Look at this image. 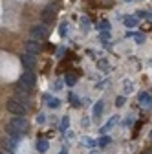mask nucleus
<instances>
[{
	"label": "nucleus",
	"mask_w": 152,
	"mask_h": 154,
	"mask_svg": "<svg viewBox=\"0 0 152 154\" xmlns=\"http://www.w3.org/2000/svg\"><path fill=\"white\" fill-rule=\"evenodd\" d=\"M26 132H28V119L22 118V116H15L6 125V134L15 140H20Z\"/></svg>",
	"instance_id": "1"
},
{
	"label": "nucleus",
	"mask_w": 152,
	"mask_h": 154,
	"mask_svg": "<svg viewBox=\"0 0 152 154\" xmlns=\"http://www.w3.org/2000/svg\"><path fill=\"white\" fill-rule=\"evenodd\" d=\"M6 108L13 114V116H26V112H28V105H24V103H20L18 99H15V97H9L8 99V103H6Z\"/></svg>",
	"instance_id": "2"
},
{
	"label": "nucleus",
	"mask_w": 152,
	"mask_h": 154,
	"mask_svg": "<svg viewBox=\"0 0 152 154\" xmlns=\"http://www.w3.org/2000/svg\"><path fill=\"white\" fill-rule=\"evenodd\" d=\"M35 83H37V77H35V73L33 72H24L20 77H18V86L20 88H24V90H33V86H35Z\"/></svg>",
	"instance_id": "3"
},
{
	"label": "nucleus",
	"mask_w": 152,
	"mask_h": 154,
	"mask_svg": "<svg viewBox=\"0 0 152 154\" xmlns=\"http://www.w3.org/2000/svg\"><path fill=\"white\" fill-rule=\"evenodd\" d=\"M50 33V28L46 24H35L31 26L29 29V37H31V41H42V38H46Z\"/></svg>",
	"instance_id": "4"
},
{
	"label": "nucleus",
	"mask_w": 152,
	"mask_h": 154,
	"mask_svg": "<svg viewBox=\"0 0 152 154\" xmlns=\"http://www.w3.org/2000/svg\"><path fill=\"white\" fill-rule=\"evenodd\" d=\"M55 15H57V8L55 6H48V8H44V11H42V24H50V22H53L55 20Z\"/></svg>",
	"instance_id": "5"
},
{
	"label": "nucleus",
	"mask_w": 152,
	"mask_h": 154,
	"mask_svg": "<svg viewBox=\"0 0 152 154\" xmlns=\"http://www.w3.org/2000/svg\"><path fill=\"white\" fill-rule=\"evenodd\" d=\"M20 63L24 64V68H26L28 72L35 70V64H37V61H35V55H31V53H24V55L20 57Z\"/></svg>",
	"instance_id": "6"
},
{
	"label": "nucleus",
	"mask_w": 152,
	"mask_h": 154,
	"mask_svg": "<svg viewBox=\"0 0 152 154\" xmlns=\"http://www.w3.org/2000/svg\"><path fill=\"white\" fill-rule=\"evenodd\" d=\"M42 51V46L39 41H28L26 42V53H31V55H37Z\"/></svg>",
	"instance_id": "7"
},
{
	"label": "nucleus",
	"mask_w": 152,
	"mask_h": 154,
	"mask_svg": "<svg viewBox=\"0 0 152 154\" xmlns=\"http://www.w3.org/2000/svg\"><path fill=\"white\" fill-rule=\"evenodd\" d=\"M17 141H18V140H15V138L8 136V134H6V138L2 140V143H4V147H6L8 150H15V149H17Z\"/></svg>",
	"instance_id": "8"
},
{
	"label": "nucleus",
	"mask_w": 152,
	"mask_h": 154,
	"mask_svg": "<svg viewBox=\"0 0 152 154\" xmlns=\"http://www.w3.org/2000/svg\"><path fill=\"white\" fill-rule=\"evenodd\" d=\"M139 103L143 106H152V97H150L147 92H143V94H139Z\"/></svg>",
	"instance_id": "9"
},
{
	"label": "nucleus",
	"mask_w": 152,
	"mask_h": 154,
	"mask_svg": "<svg viewBox=\"0 0 152 154\" xmlns=\"http://www.w3.org/2000/svg\"><path fill=\"white\" fill-rule=\"evenodd\" d=\"M101 114H103V101H97L96 105L92 106V116H93V118H99Z\"/></svg>",
	"instance_id": "10"
},
{
	"label": "nucleus",
	"mask_w": 152,
	"mask_h": 154,
	"mask_svg": "<svg viewBox=\"0 0 152 154\" xmlns=\"http://www.w3.org/2000/svg\"><path fill=\"white\" fill-rule=\"evenodd\" d=\"M44 99H46L48 106H51V108H59V105H61V101L57 97H51V95H44Z\"/></svg>",
	"instance_id": "11"
},
{
	"label": "nucleus",
	"mask_w": 152,
	"mask_h": 154,
	"mask_svg": "<svg viewBox=\"0 0 152 154\" xmlns=\"http://www.w3.org/2000/svg\"><path fill=\"white\" fill-rule=\"evenodd\" d=\"M48 147H50V141H46V140H39V141H37V150H39L41 154L46 152Z\"/></svg>",
	"instance_id": "12"
},
{
	"label": "nucleus",
	"mask_w": 152,
	"mask_h": 154,
	"mask_svg": "<svg viewBox=\"0 0 152 154\" xmlns=\"http://www.w3.org/2000/svg\"><path fill=\"white\" fill-rule=\"evenodd\" d=\"M123 22H125L126 28H136L138 26V18H134V17H125Z\"/></svg>",
	"instance_id": "13"
},
{
	"label": "nucleus",
	"mask_w": 152,
	"mask_h": 154,
	"mask_svg": "<svg viewBox=\"0 0 152 154\" xmlns=\"http://www.w3.org/2000/svg\"><path fill=\"white\" fill-rule=\"evenodd\" d=\"M116 123H117V118H116V116H114V118H112V119H110V121H108L106 125H103L101 132H103V134H106V132H108V130H110V128H112L114 125H116Z\"/></svg>",
	"instance_id": "14"
},
{
	"label": "nucleus",
	"mask_w": 152,
	"mask_h": 154,
	"mask_svg": "<svg viewBox=\"0 0 152 154\" xmlns=\"http://www.w3.org/2000/svg\"><path fill=\"white\" fill-rule=\"evenodd\" d=\"M110 141H112L110 136H103V138L97 140V145H99V147H106V145H110Z\"/></svg>",
	"instance_id": "15"
},
{
	"label": "nucleus",
	"mask_w": 152,
	"mask_h": 154,
	"mask_svg": "<svg viewBox=\"0 0 152 154\" xmlns=\"http://www.w3.org/2000/svg\"><path fill=\"white\" fill-rule=\"evenodd\" d=\"M83 143H84V147H88V149H92V147L97 145V141H93L92 138H83Z\"/></svg>",
	"instance_id": "16"
},
{
	"label": "nucleus",
	"mask_w": 152,
	"mask_h": 154,
	"mask_svg": "<svg viewBox=\"0 0 152 154\" xmlns=\"http://www.w3.org/2000/svg\"><path fill=\"white\" fill-rule=\"evenodd\" d=\"M64 83H66L68 86H75V83H77V79H75L73 75H66V77H64Z\"/></svg>",
	"instance_id": "17"
},
{
	"label": "nucleus",
	"mask_w": 152,
	"mask_h": 154,
	"mask_svg": "<svg viewBox=\"0 0 152 154\" xmlns=\"http://www.w3.org/2000/svg\"><path fill=\"white\" fill-rule=\"evenodd\" d=\"M68 127H70V118H68V116H64L62 121H61V130L64 132V130H68Z\"/></svg>",
	"instance_id": "18"
},
{
	"label": "nucleus",
	"mask_w": 152,
	"mask_h": 154,
	"mask_svg": "<svg viewBox=\"0 0 152 154\" xmlns=\"http://www.w3.org/2000/svg\"><path fill=\"white\" fill-rule=\"evenodd\" d=\"M97 68H99V70H108V68H110V64H108V61H106V59H101V61H97Z\"/></svg>",
	"instance_id": "19"
},
{
	"label": "nucleus",
	"mask_w": 152,
	"mask_h": 154,
	"mask_svg": "<svg viewBox=\"0 0 152 154\" xmlns=\"http://www.w3.org/2000/svg\"><path fill=\"white\" fill-rule=\"evenodd\" d=\"M97 29H101V31H110V22H108V20H103Z\"/></svg>",
	"instance_id": "20"
},
{
	"label": "nucleus",
	"mask_w": 152,
	"mask_h": 154,
	"mask_svg": "<svg viewBox=\"0 0 152 154\" xmlns=\"http://www.w3.org/2000/svg\"><path fill=\"white\" fill-rule=\"evenodd\" d=\"M70 101H71L73 106H79V105H81V101L77 99V95H75V94H70Z\"/></svg>",
	"instance_id": "21"
},
{
	"label": "nucleus",
	"mask_w": 152,
	"mask_h": 154,
	"mask_svg": "<svg viewBox=\"0 0 152 154\" xmlns=\"http://www.w3.org/2000/svg\"><path fill=\"white\" fill-rule=\"evenodd\" d=\"M125 101H126L125 95H119V97L116 99V106H123V105H125Z\"/></svg>",
	"instance_id": "22"
},
{
	"label": "nucleus",
	"mask_w": 152,
	"mask_h": 154,
	"mask_svg": "<svg viewBox=\"0 0 152 154\" xmlns=\"http://www.w3.org/2000/svg\"><path fill=\"white\" fill-rule=\"evenodd\" d=\"M134 38H136V42H138V44H141V42L145 41V37H143V33H136V35H134Z\"/></svg>",
	"instance_id": "23"
},
{
	"label": "nucleus",
	"mask_w": 152,
	"mask_h": 154,
	"mask_svg": "<svg viewBox=\"0 0 152 154\" xmlns=\"http://www.w3.org/2000/svg\"><path fill=\"white\" fill-rule=\"evenodd\" d=\"M106 38H110V31H103L101 33V41H106Z\"/></svg>",
	"instance_id": "24"
},
{
	"label": "nucleus",
	"mask_w": 152,
	"mask_h": 154,
	"mask_svg": "<svg viewBox=\"0 0 152 154\" xmlns=\"http://www.w3.org/2000/svg\"><path fill=\"white\" fill-rule=\"evenodd\" d=\"M125 90H126V92H132V85H130V81H125Z\"/></svg>",
	"instance_id": "25"
},
{
	"label": "nucleus",
	"mask_w": 152,
	"mask_h": 154,
	"mask_svg": "<svg viewBox=\"0 0 152 154\" xmlns=\"http://www.w3.org/2000/svg\"><path fill=\"white\" fill-rule=\"evenodd\" d=\"M66 28H68L66 24H62V26H61V35H66Z\"/></svg>",
	"instance_id": "26"
},
{
	"label": "nucleus",
	"mask_w": 152,
	"mask_h": 154,
	"mask_svg": "<svg viewBox=\"0 0 152 154\" xmlns=\"http://www.w3.org/2000/svg\"><path fill=\"white\" fill-rule=\"evenodd\" d=\"M138 17H141V18L147 17V11H138Z\"/></svg>",
	"instance_id": "27"
},
{
	"label": "nucleus",
	"mask_w": 152,
	"mask_h": 154,
	"mask_svg": "<svg viewBox=\"0 0 152 154\" xmlns=\"http://www.w3.org/2000/svg\"><path fill=\"white\" fill-rule=\"evenodd\" d=\"M37 121H39V123H44V116L41 114V116H39V118H37Z\"/></svg>",
	"instance_id": "28"
},
{
	"label": "nucleus",
	"mask_w": 152,
	"mask_h": 154,
	"mask_svg": "<svg viewBox=\"0 0 152 154\" xmlns=\"http://www.w3.org/2000/svg\"><path fill=\"white\" fill-rule=\"evenodd\" d=\"M143 154H152V149H147V150H143Z\"/></svg>",
	"instance_id": "29"
},
{
	"label": "nucleus",
	"mask_w": 152,
	"mask_h": 154,
	"mask_svg": "<svg viewBox=\"0 0 152 154\" xmlns=\"http://www.w3.org/2000/svg\"><path fill=\"white\" fill-rule=\"evenodd\" d=\"M0 154H11L9 150H0Z\"/></svg>",
	"instance_id": "30"
},
{
	"label": "nucleus",
	"mask_w": 152,
	"mask_h": 154,
	"mask_svg": "<svg viewBox=\"0 0 152 154\" xmlns=\"http://www.w3.org/2000/svg\"><path fill=\"white\" fill-rule=\"evenodd\" d=\"M90 154H99V152H93V150H92V152H90Z\"/></svg>",
	"instance_id": "31"
},
{
	"label": "nucleus",
	"mask_w": 152,
	"mask_h": 154,
	"mask_svg": "<svg viewBox=\"0 0 152 154\" xmlns=\"http://www.w3.org/2000/svg\"><path fill=\"white\" fill-rule=\"evenodd\" d=\"M125 2H134V0H125Z\"/></svg>",
	"instance_id": "32"
},
{
	"label": "nucleus",
	"mask_w": 152,
	"mask_h": 154,
	"mask_svg": "<svg viewBox=\"0 0 152 154\" xmlns=\"http://www.w3.org/2000/svg\"><path fill=\"white\" fill-rule=\"evenodd\" d=\"M150 140H152V132H150Z\"/></svg>",
	"instance_id": "33"
}]
</instances>
